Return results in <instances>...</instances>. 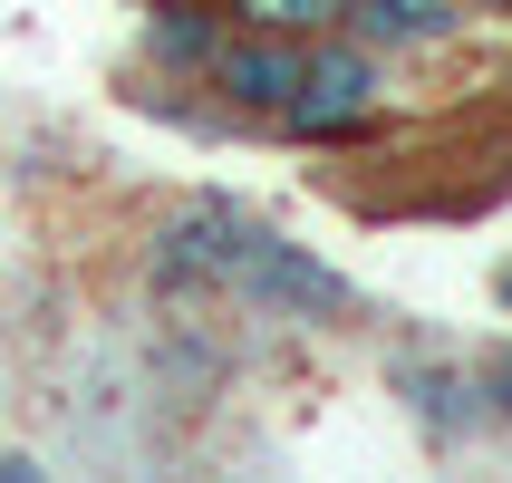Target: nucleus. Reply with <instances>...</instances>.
<instances>
[{"label":"nucleus","instance_id":"f257e3e1","mask_svg":"<svg viewBox=\"0 0 512 483\" xmlns=\"http://www.w3.org/2000/svg\"><path fill=\"white\" fill-rule=\"evenodd\" d=\"M223 300H242V310H261V319L329 329V319L358 310V281L329 271L310 242H290V232H271V223L242 213V223H232V252H223Z\"/></svg>","mask_w":512,"mask_h":483},{"label":"nucleus","instance_id":"f03ea898","mask_svg":"<svg viewBox=\"0 0 512 483\" xmlns=\"http://www.w3.org/2000/svg\"><path fill=\"white\" fill-rule=\"evenodd\" d=\"M377 49L368 39H339V29H319V49L300 58V87H290V107H281V126L290 136H358V126H368L377 116Z\"/></svg>","mask_w":512,"mask_h":483},{"label":"nucleus","instance_id":"7ed1b4c3","mask_svg":"<svg viewBox=\"0 0 512 483\" xmlns=\"http://www.w3.org/2000/svg\"><path fill=\"white\" fill-rule=\"evenodd\" d=\"M300 58H310V39H281V29H242V39H223L213 49V97L223 107H242V116H271L281 126V107H290V87H300Z\"/></svg>","mask_w":512,"mask_h":483},{"label":"nucleus","instance_id":"20e7f679","mask_svg":"<svg viewBox=\"0 0 512 483\" xmlns=\"http://www.w3.org/2000/svg\"><path fill=\"white\" fill-rule=\"evenodd\" d=\"M397 387H406V406H416V426H426L435 445H464V435L493 426L484 377H464V368H397Z\"/></svg>","mask_w":512,"mask_h":483},{"label":"nucleus","instance_id":"39448f33","mask_svg":"<svg viewBox=\"0 0 512 483\" xmlns=\"http://www.w3.org/2000/svg\"><path fill=\"white\" fill-rule=\"evenodd\" d=\"M455 20H464L455 0H348L339 29L387 58V49H435V39H455Z\"/></svg>","mask_w":512,"mask_h":483},{"label":"nucleus","instance_id":"423d86ee","mask_svg":"<svg viewBox=\"0 0 512 483\" xmlns=\"http://www.w3.org/2000/svg\"><path fill=\"white\" fill-rule=\"evenodd\" d=\"M223 39H232V29L213 20V10H194V0H165V10H155V29H145V49L165 58V68H194V78L213 68V49H223Z\"/></svg>","mask_w":512,"mask_h":483},{"label":"nucleus","instance_id":"0eeeda50","mask_svg":"<svg viewBox=\"0 0 512 483\" xmlns=\"http://www.w3.org/2000/svg\"><path fill=\"white\" fill-rule=\"evenodd\" d=\"M242 29H281V39H319L348 20V0H223Z\"/></svg>","mask_w":512,"mask_h":483},{"label":"nucleus","instance_id":"6e6552de","mask_svg":"<svg viewBox=\"0 0 512 483\" xmlns=\"http://www.w3.org/2000/svg\"><path fill=\"white\" fill-rule=\"evenodd\" d=\"M493 290H503V300H512V261H503V271H493Z\"/></svg>","mask_w":512,"mask_h":483}]
</instances>
